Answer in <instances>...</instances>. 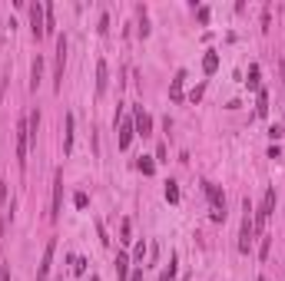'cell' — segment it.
I'll return each instance as SVG.
<instances>
[{
	"label": "cell",
	"instance_id": "cell-27",
	"mask_svg": "<svg viewBox=\"0 0 285 281\" xmlns=\"http://www.w3.org/2000/svg\"><path fill=\"white\" fill-rule=\"evenodd\" d=\"M96 231H100V242L109 245V235H106V228H103V222H96Z\"/></svg>",
	"mask_w": 285,
	"mask_h": 281
},
{
	"label": "cell",
	"instance_id": "cell-12",
	"mask_svg": "<svg viewBox=\"0 0 285 281\" xmlns=\"http://www.w3.org/2000/svg\"><path fill=\"white\" fill-rule=\"evenodd\" d=\"M133 136H136V126L129 123V119H123V126H120V149H129Z\"/></svg>",
	"mask_w": 285,
	"mask_h": 281
},
{
	"label": "cell",
	"instance_id": "cell-29",
	"mask_svg": "<svg viewBox=\"0 0 285 281\" xmlns=\"http://www.w3.org/2000/svg\"><path fill=\"white\" fill-rule=\"evenodd\" d=\"M282 132H285L282 126H272V129H269V136H272V139H282Z\"/></svg>",
	"mask_w": 285,
	"mask_h": 281
},
{
	"label": "cell",
	"instance_id": "cell-20",
	"mask_svg": "<svg viewBox=\"0 0 285 281\" xmlns=\"http://www.w3.org/2000/svg\"><path fill=\"white\" fill-rule=\"evenodd\" d=\"M136 169H140V172H143V175H152V172H156V162H152V159H149V156H143V159H140V162H136Z\"/></svg>",
	"mask_w": 285,
	"mask_h": 281
},
{
	"label": "cell",
	"instance_id": "cell-16",
	"mask_svg": "<svg viewBox=\"0 0 285 281\" xmlns=\"http://www.w3.org/2000/svg\"><path fill=\"white\" fill-rule=\"evenodd\" d=\"M255 116H269V89L259 86V100H255Z\"/></svg>",
	"mask_w": 285,
	"mask_h": 281
},
{
	"label": "cell",
	"instance_id": "cell-30",
	"mask_svg": "<svg viewBox=\"0 0 285 281\" xmlns=\"http://www.w3.org/2000/svg\"><path fill=\"white\" fill-rule=\"evenodd\" d=\"M4 202H7V182H0V208H4Z\"/></svg>",
	"mask_w": 285,
	"mask_h": 281
},
{
	"label": "cell",
	"instance_id": "cell-9",
	"mask_svg": "<svg viewBox=\"0 0 285 281\" xmlns=\"http://www.w3.org/2000/svg\"><path fill=\"white\" fill-rule=\"evenodd\" d=\"M106 86H109V66L106 60H96V96L106 93Z\"/></svg>",
	"mask_w": 285,
	"mask_h": 281
},
{
	"label": "cell",
	"instance_id": "cell-22",
	"mask_svg": "<svg viewBox=\"0 0 285 281\" xmlns=\"http://www.w3.org/2000/svg\"><path fill=\"white\" fill-rule=\"evenodd\" d=\"M129 231H133V225H129V219H123V225H120V235H123L120 242H123V245H129V242H133V238H129Z\"/></svg>",
	"mask_w": 285,
	"mask_h": 281
},
{
	"label": "cell",
	"instance_id": "cell-31",
	"mask_svg": "<svg viewBox=\"0 0 285 281\" xmlns=\"http://www.w3.org/2000/svg\"><path fill=\"white\" fill-rule=\"evenodd\" d=\"M0 281H10V265H4V268H0Z\"/></svg>",
	"mask_w": 285,
	"mask_h": 281
},
{
	"label": "cell",
	"instance_id": "cell-25",
	"mask_svg": "<svg viewBox=\"0 0 285 281\" xmlns=\"http://www.w3.org/2000/svg\"><path fill=\"white\" fill-rule=\"evenodd\" d=\"M86 271V258H73V275H83Z\"/></svg>",
	"mask_w": 285,
	"mask_h": 281
},
{
	"label": "cell",
	"instance_id": "cell-19",
	"mask_svg": "<svg viewBox=\"0 0 285 281\" xmlns=\"http://www.w3.org/2000/svg\"><path fill=\"white\" fill-rule=\"evenodd\" d=\"M176 265H179V258L172 255V258H169V268H163V275H159V281H176Z\"/></svg>",
	"mask_w": 285,
	"mask_h": 281
},
{
	"label": "cell",
	"instance_id": "cell-13",
	"mask_svg": "<svg viewBox=\"0 0 285 281\" xmlns=\"http://www.w3.org/2000/svg\"><path fill=\"white\" fill-rule=\"evenodd\" d=\"M183 83H186V73L179 69L176 80H172V86H169V100H172V103H183V100H186V96H183Z\"/></svg>",
	"mask_w": 285,
	"mask_h": 281
},
{
	"label": "cell",
	"instance_id": "cell-1",
	"mask_svg": "<svg viewBox=\"0 0 285 281\" xmlns=\"http://www.w3.org/2000/svg\"><path fill=\"white\" fill-rule=\"evenodd\" d=\"M242 231H239V251L242 255H249V248H252V238H255V222H252V205H249V199L242 202Z\"/></svg>",
	"mask_w": 285,
	"mask_h": 281
},
{
	"label": "cell",
	"instance_id": "cell-17",
	"mask_svg": "<svg viewBox=\"0 0 285 281\" xmlns=\"http://www.w3.org/2000/svg\"><path fill=\"white\" fill-rule=\"evenodd\" d=\"M203 69H206V76H212V73H215V69H219V56H215L212 50H209V53H206V60H203Z\"/></svg>",
	"mask_w": 285,
	"mask_h": 281
},
{
	"label": "cell",
	"instance_id": "cell-26",
	"mask_svg": "<svg viewBox=\"0 0 285 281\" xmlns=\"http://www.w3.org/2000/svg\"><path fill=\"white\" fill-rule=\"evenodd\" d=\"M73 202H76V208H86V205H90L86 192H76V195H73Z\"/></svg>",
	"mask_w": 285,
	"mask_h": 281
},
{
	"label": "cell",
	"instance_id": "cell-7",
	"mask_svg": "<svg viewBox=\"0 0 285 281\" xmlns=\"http://www.w3.org/2000/svg\"><path fill=\"white\" fill-rule=\"evenodd\" d=\"M30 30L33 37H47V24H43V4H30Z\"/></svg>",
	"mask_w": 285,
	"mask_h": 281
},
{
	"label": "cell",
	"instance_id": "cell-21",
	"mask_svg": "<svg viewBox=\"0 0 285 281\" xmlns=\"http://www.w3.org/2000/svg\"><path fill=\"white\" fill-rule=\"evenodd\" d=\"M249 86H252V89H259V63H252V66H249Z\"/></svg>",
	"mask_w": 285,
	"mask_h": 281
},
{
	"label": "cell",
	"instance_id": "cell-32",
	"mask_svg": "<svg viewBox=\"0 0 285 281\" xmlns=\"http://www.w3.org/2000/svg\"><path fill=\"white\" fill-rule=\"evenodd\" d=\"M90 281H100V278H96V275H93V278H90Z\"/></svg>",
	"mask_w": 285,
	"mask_h": 281
},
{
	"label": "cell",
	"instance_id": "cell-14",
	"mask_svg": "<svg viewBox=\"0 0 285 281\" xmlns=\"http://www.w3.org/2000/svg\"><path fill=\"white\" fill-rule=\"evenodd\" d=\"M73 112H67V132H63V156H70L73 152Z\"/></svg>",
	"mask_w": 285,
	"mask_h": 281
},
{
	"label": "cell",
	"instance_id": "cell-24",
	"mask_svg": "<svg viewBox=\"0 0 285 281\" xmlns=\"http://www.w3.org/2000/svg\"><path fill=\"white\" fill-rule=\"evenodd\" d=\"M203 93H206V83H199V86L189 93V103H199V100H203Z\"/></svg>",
	"mask_w": 285,
	"mask_h": 281
},
{
	"label": "cell",
	"instance_id": "cell-8",
	"mask_svg": "<svg viewBox=\"0 0 285 281\" xmlns=\"http://www.w3.org/2000/svg\"><path fill=\"white\" fill-rule=\"evenodd\" d=\"M203 189L212 202V212H226V195H222V189L215 185V182H203Z\"/></svg>",
	"mask_w": 285,
	"mask_h": 281
},
{
	"label": "cell",
	"instance_id": "cell-6",
	"mask_svg": "<svg viewBox=\"0 0 285 281\" xmlns=\"http://www.w3.org/2000/svg\"><path fill=\"white\" fill-rule=\"evenodd\" d=\"M53 251H57V242H47L43 245V258H40V268H37V281H47L50 278V268H53Z\"/></svg>",
	"mask_w": 285,
	"mask_h": 281
},
{
	"label": "cell",
	"instance_id": "cell-15",
	"mask_svg": "<svg viewBox=\"0 0 285 281\" xmlns=\"http://www.w3.org/2000/svg\"><path fill=\"white\" fill-rule=\"evenodd\" d=\"M116 275H120V281H129V258H126V251L116 255Z\"/></svg>",
	"mask_w": 285,
	"mask_h": 281
},
{
	"label": "cell",
	"instance_id": "cell-4",
	"mask_svg": "<svg viewBox=\"0 0 285 281\" xmlns=\"http://www.w3.org/2000/svg\"><path fill=\"white\" fill-rule=\"evenodd\" d=\"M60 212H63V169L53 172V205H50V219L57 222Z\"/></svg>",
	"mask_w": 285,
	"mask_h": 281
},
{
	"label": "cell",
	"instance_id": "cell-18",
	"mask_svg": "<svg viewBox=\"0 0 285 281\" xmlns=\"http://www.w3.org/2000/svg\"><path fill=\"white\" fill-rule=\"evenodd\" d=\"M163 195H166V202H172V205H176V202H179V185H176V182H166V189H163Z\"/></svg>",
	"mask_w": 285,
	"mask_h": 281
},
{
	"label": "cell",
	"instance_id": "cell-10",
	"mask_svg": "<svg viewBox=\"0 0 285 281\" xmlns=\"http://www.w3.org/2000/svg\"><path fill=\"white\" fill-rule=\"evenodd\" d=\"M136 136H149V132H152V116H149V112H146V109H136Z\"/></svg>",
	"mask_w": 285,
	"mask_h": 281
},
{
	"label": "cell",
	"instance_id": "cell-3",
	"mask_svg": "<svg viewBox=\"0 0 285 281\" xmlns=\"http://www.w3.org/2000/svg\"><path fill=\"white\" fill-rule=\"evenodd\" d=\"M27 149H30V123L20 119L17 123V166H27Z\"/></svg>",
	"mask_w": 285,
	"mask_h": 281
},
{
	"label": "cell",
	"instance_id": "cell-28",
	"mask_svg": "<svg viewBox=\"0 0 285 281\" xmlns=\"http://www.w3.org/2000/svg\"><path fill=\"white\" fill-rule=\"evenodd\" d=\"M106 30H109V17L103 13V17H100V33H106Z\"/></svg>",
	"mask_w": 285,
	"mask_h": 281
},
{
	"label": "cell",
	"instance_id": "cell-11",
	"mask_svg": "<svg viewBox=\"0 0 285 281\" xmlns=\"http://www.w3.org/2000/svg\"><path fill=\"white\" fill-rule=\"evenodd\" d=\"M40 80H43V56H33V63H30V89L37 93V86H40Z\"/></svg>",
	"mask_w": 285,
	"mask_h": 281
},
{
	"label": "cell",
	"instance_id": "cell-5",
	"mask_svg": "<svg viewBox=\"0 0 285 281\" xmlns=\"http://www.w3.org/2000/svg\"><path fill=\"white\" fill-rule=\"evenodd\" d=\"M63 66H67V37L63 33H57V69H53V86H63Z\"/></svg>",
	"mask_w": 285,
	"mask_h": 281
},
{
	"label": "cell",
	"instance_id": "cell-2",
	"mask_svg": "<svg viewBox=\"0 0 285 281\" xmlns=\"http://www.w3.org/2000/svg\"><path fill=\"white\" fill-rule=\"evenodd\" d=\"M272 212H275V189H269V192H266V199H262V205H259V212H252L255 231H262V228H266V222L272 219Z\"/></svg>",
	"mask_w": 285,
	"mask_h": 281
},
{
	"label": "cell",
	"instance_id": "cell-23",
	"mask_svg": "<svg viewBox=\"0 0 285 281\" xmlns=\"http://www.w3.org/2000/svg\"><path fill=\"white\" fill-rule=\"evenodd\" d=\"M146 251H149V248H146V242H136V248H133V258H136V262H143V258H146Z\"/></svg>",
	"mask_w": 285,
	"mask_h": 281
},
{
	"label": "cell",
	"instance_id": "cell-33",
	"mask_svg": "<svg viewBox=\"0 0 285 281\" xmlns=\"http://www.w3.org/2000/svg\"><path fill=\"white\" fill-rule=\"evenodd\" d=\"M259 281H266V278H259Z\"/></svg>",
	"mask_w": 285,
	"mask_h": 281
}]
</instances>
